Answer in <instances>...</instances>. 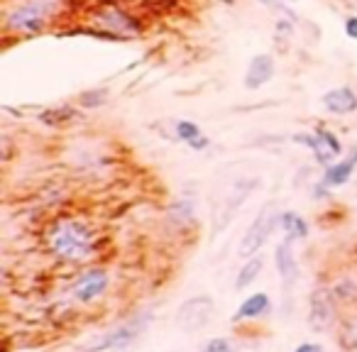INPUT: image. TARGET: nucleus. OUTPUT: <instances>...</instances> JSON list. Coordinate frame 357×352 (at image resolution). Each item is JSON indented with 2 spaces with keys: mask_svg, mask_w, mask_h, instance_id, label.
Returning a JSON list of instances; mask_svg holds the SVG:
<instances>
[{
  "mask_svg": "<svg viewBox=\"0 0 357 352\" xmlns=\"http://www.w3.org/2000/svg\"><path fill=\"white\" fill-rule=\"evenodd\" d=\"M49 247L67 262H84L93 252V233L81 220H59L49 233Z\"/></svg>",
  "mask_w": 357,
  "mask_h": 352,
  "instance_id": "1",
  "label": "nucleus"
},
{
  "mask_svg": "<svg viewBox=\"0 0 357 352\" xmlns=\"http://www.w3.org/2000/svg\"><path fill=\"white\" fill-rule=\"evenodd\" d=\"M281 223V213L277 208V203H264L262 211L257 213V218L252 220V225L247 228V233L242 235L240 245H238V255L245 259L260 255L262 245L269 240V235L274 233V228Z\"/></svg>",
  "mask_w": 357,
  "mask_h": 352,
  "instance_id": "2",
  "label": "nucleus"
},
{
  "mask_svg": "<svg viewBox=\"0 0 357 352\" xmlns=\"http://www.w3.org/2000/svg\"><path fill=\"white\" fill-rule=\"evenodd\" d=\"M54 10L56 5L49 0H27V3H20L8 12L5 27L12 32H39L49 23Z\"/></svg>",
  "mask_w": 357,
  "mask_h": 352,
  "instance_id": "3",
  "label": "nucleus"
},
{
  "mask_svg": "<svg viewBox=\"0 0 357 352\" xmlns=\"http://www.w3.org/2000/svg\"><path fill=\"white\" fill-rule=\"evenodd\" d=\"M294 142L308 147V150L316 154V162L323 164V167H330L335 164V156L343 152V145L338 140V134L330 132L325 128H319L313 134H294Z\"/></svg>",
  "mask_w": 357,
  "mask_h": 352,
  "instance_id": "4",
  "label": "nucleus"
},
{
  "mask_svg": "<svg viewBox=\"0 0 357 352\" xmlns=\"http://www.w3.org/2000/svg\"><path fill=\"white\" fill-rule=\"evenodd\" d=\"M213 316V298L211 296H196L189 298L186 303H181L176 313V325L186 333L203 328Z\"/></svg>",
  "mask_w": 357,
  "mask_h": 352,
  "instance_id": "5",
  "label": "nucleus"
},
{
  "mask_svg": "<svg viewBox=\"0 0 357 352\" xmlns=\"http://www.w3.org/2000/svg\"><path fill=\"white\" fill-rule=\"evenodd\" d=\"M255 189H257V179H242V181H238V184L233 186V191H230V193L223 198V203H220V211H218V223H213V235L220 233V230L230 223V218L240 211V206L247 201V196H250Z\"/></svg>",
  "mask_w": 357,
  "mask_h": 352,
  "instance_id": "6",
  "label": "nucleus"
},
{
  "mask_svg": "<svg viewBox=\"0 0 357 352\" xmlns=\"http://www.w3.org/2000/svg\"><path fill=\"white\" fill-rule=\"evenodd\" d=\"M274 71H277V64H274V56L269 54H257L250 59V64H247V71H245V89L247 91H257L262 89L264 84H269L274 76Z\"/></svg>",
  "mask_w": 357,
  "mask_h": 352,
  "instance_id": "7",
  "label": "nucleus"
},
{
  "mask_svg": "<svg viewBox=\"0 0 357 352\" xmlns=\"http://www.w3.org/2000/svg\"><path fill=\"white\" fill-rule=\"evenodd\" d=\"M321 103L333 115H350V113L357 110V93L350 86H338L333 91H325Z\"/></svg>",
  "mask_w": 357,
  "mask_h": 352,
  "instance_id": "8",
  "label": "nucleus"
},
{
  "mask_svg": "<svg viewBox=\"0 0 357 352\" xmlns=\"http://www.w3.org/2000/svg\"><path fill=\"white\" fill-rule=\"evenodd\" d=\"M335 320V306L328 291L319 289L311 296V325L319 330H328Z\"/></svg>",
  "mask_w": 357,
  "mask_h": 352,
  "instance_id": "9",
  "label": "nucleus"
},
{
  "mask_svg": "<svg viewBox=\"0 0 357 352\" xmlns=\"http://www.w3.org/2000/svg\"><path fill=\"white\" fill-rule=\"evenodd\" d=\"M108 286V277L101 269H93V272H86L76 284V298L78 301H93L95 296H101Z\"/></svg>",
  "mask_w": 357,
  "mask_h": 352,
  "instance_id": "10",
  "label": "nucleus"
},
{
  "mask_svg": "<svg viewBox=\"0 0 357 352\" xmlns=\"http://www.w3.org/2000/svg\"><path fill=\"white\" fill-rule=\"evenodd\" d=\"M274 262H277V269H279L281 279H284L286 286L294 284V281L299 279V264H296L294 252H291L289 242H281V245H277V252H274Z\"/></svg>",
  "mask_w": 357,
  "mask_h": 352,
  "instance_id": "11",
  "label": "nucleus"
},
{
  "mask_svg": "<svg viewBox=\"0 0 357 352\" xmlns=\"http://www.w3.org/2000/svg\"><path fill=\"white\" fill-rule=\"evenodd\" d=\"M357 159H343V162H335L330 167H325L323 174V186L325 189H335V186H343L350 181L352 172H355Z\"/></svg>",
  "mask_w": 357,
  "mask_h": 352,
  "instance_id": "12",
  "label": "nucleus"
},
{
  "mask_svg": "<svg viewBox=\"0 0 357 352\" xmlns=\"http://www.w3.org/2000/svg\"><path fill=\"white\" fill-rule=\"evenodd\" d=\"M267 308H269V296H267V294H252L250 298H245V301H242V306L238 308V313H235L233 320L257 318V316L267 313Z\"/></svg>",
  "mask_w": 357,
  "mask_h": 352,
  "instance_id": "13",
  "label": "nucleus"
},
{
  "mask_svg": "<svg viewBox=\"0 0 357 352\" xmlns=\"http://www.w3.org/2000/svg\"><path fill=\"white\" fill-rule=\"evenodd\" d=\"M264 267V259L260 257V255H255V257H250L245 262V267L240 269V274H238V279H235V286L238 289H247V286L252 284V281L260 277V272H262Z\"/></svg>",
  "mask_w": 357,
  "mask_h": 352,
  "instance_id": "14",
  "label": "nucleus"
},
{
  "mask_svg": "<svg viewBox=\"0 0 357 352\" xmlns=\"http://www.w3.org/2000/svg\"><path fill=\"white\" fill-rule=\"evenodd\" d=\"M135 333H130V330H115V333H108L103 340H95L93 345L84 347L81 352H101V350H108V347H117V345H125V342L133 340Z\"/></svg>",
  "mask_w": 357,
  "mask_h": 352,
  "instance_id": "15",
  "label": "nucleus"
},
{
  "mask_svg": "<svg viewBox=\"0 0 357 352\" xmlns=\"http://www.w3.org/2000/svg\"><path fill=\"white\" fill-rule=\"evenodd\" d=\"M281 228L286 230V235L289 237H299V240H303L308 235V225L306 220L299 215V213H281Z\"/></svg>",
  "mask_w": 357,
  "mask_h": 352,
  "instance_id": "16",
  "label": "nucleus"
},
{
  "mask_svg": "<svg viewBox=\"0 0 357 352\" xmlns=\"http://www.w3.org/2000/svg\"><path fill=\"white\" fill-rule=\"evenodd\" d=\"M101 20H103V25L113 27L115 32H123V30H135L133 17L125 15V12H123V10H117V8H108V10L101 15Z\"/></svg>",
  "mask_w": 357,
  "mask_h": 352,
  "instance_id": "17",
  "label": "nucleus"
},
{
  "mask_svg": "<svg viewBox=\"0 0 357 352\" xmlns=\"http://www.w3.org/2000/svg\"><path fill=\"white\" fill-rule=\"evenodd\" d=\"M176 137L181 142H186V145H191L196 137H201V128H198L196 123H191V120H178L176 123Z\"/></svg>",
  "mask_w": 357,
  "mask_h": 352,
  "instance_id": "18",
  "label": "nucleus"
},
{
  "mask_svg": "<svg viewBox=\"0 0 357 352\" xmlns=\"http://www.w3.org/2000/svg\"><path fill=\"white\" fill-rule=\"evenodd\" d=\"M106 91H86V93H81V98H78V103L86 108H93V106H103L106 103Z\"/></svg>",
  "mask_w": 357,
  "mask_h": 352,
  "instance_id": "19",
  "label": "nucleus"
},
{
  "mask_svg": "<svg viewBox=\"0 0 357 352\" xmlns=\"http://www.w3.org/2000/svg\"><path fill=\"white\" fill-rule=\"evenodd\" d=\"M345 345L350 347V350H357V318L352 320V323H347V328H345Z\"/></svg>",
  "mask_w": 357,
  "mask_h": 352,
  "instance_id": "20",
  "label": "nucleus"
},
{
  "mask_svg": "<svg viewBox=\"0 0 357 352\" xmlns=\"http://www.w3.org/2000/svg\"><path fill=\"white\" fill-rule=\"evenodd\" d=\"M203 352H228V342L223 340V338H218V340H211L206 345V350Z\"/></svg>",
  "mask_w": 357,
  "mask_h": 352,
  "instance_id": "21",
  "label": "nucleus"
},
{
  "mask_svg": "<svg viewBox=\"0 0 357 352\" xmlns=\"http://www.w3.org/2000/svg\"><path fill=\"white\" fill-rule=\"evenodd\" d=\"M345 34L350 39H357V15H350L345 20Z\"/></svg>",
  "mask_w": 357,
  "mask_h": 352,
  "instance_id": "22",
  "label": "nucleus"
},
{
  "mask_svg": "<svg viewBox=\"0 0 357 352\" xmlns=\"http://www.w3.org/2000/svg\"><path fill=\"white\" fill-rule=\"evenodd\" d=\"M296 352H323L321 345H313V342H303V345L296 347Z\"/></svg>",
  "mask_w": 357,
  "mask_h": 352,
  "instance_id": "23",
  "label": "nucleus"
},
{
  "mask_svg": "<svg viewBox=\"0 0 357 352\" xmlns=\"http://www.w3.org/2000/svg\"><path fill=\"white\" fill-rule=\"evenodd\" d=\"M189 147H194V150H203V147H208V137H203V134H201V137H196V140L191 142Z\"/></svg>",
  "mask_w": 357,
  "mask_h": 352,
  "instance_id": "24",
  "label": "nucleus"
},
{
  "mask_svg": "<svg viewBox=\"0 0 357 352\" xmlns=\"http://www.w3.org/2000/svg\"><path fill=\"white\" fill-rule=\"evenodd\" d=\"M260 3H262V5H269V8L277 5V0H260Z\"/></svg>",
  "mask_w": 357,
  "mask_h": 352,
  "instance_id": "25",
  "label": "nucleus"
},
{
  "mask_svg": "<svg viewBox=\"0 0 357 352\" xmlns=\"http://www.w3.org/2000/svg\"><path fill=\"white\" fill-rule=\"evenodd\" d=\"M286 3H296V0H286Z\"/></svg>",
  "mask_w": 357,
  "mask_h": 352,
  "instance_id": "26",
  "label": "nucleus"
}]
</instances>
